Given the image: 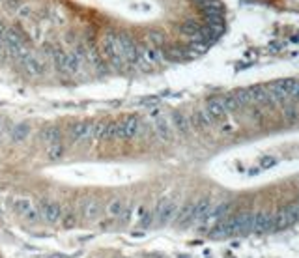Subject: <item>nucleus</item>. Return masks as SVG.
Segmentation results:
<instances>
[{
    "mask_svg": "<svg viewBox=\"0 0 299 258\" xmlns=\"http://www.w3.org/2000/svg\"><path fill=\"white\" fill-rule=\"evenodd\" d=\"M47 155L54 159V161H58V159H62L65 155V148L60 144V142H54V144H49V150H47Z\"/></svg>",
    "mask_w": 299,
    "mask_h": 258,
    "instance_id": "obj_28",
    "label": "nucleus"
},
{
    "mask_svg": "<svg viewBox=\"0 0 299 258\" xmlns=\"http://www.w3.org/2000/svg\"><path fill=\"white\" fill-rule=\"evenodd\" d=\"M94 124H96V122H77V124H73V126H71V137H73V140L92 139Z\"/></svg>",
    "mask_w": 299,
    "mask_h": 258,
    "instance_id": "obj_9",
    "label": "nucleus"
},
{
    "mask_svg": "<svg viewBox=\"0 0 299 258\" xmlns=\"http://www.w3.org/2000/svg\"><path fill=\"white\" fill-rule=\"evenodd\" d=\"M0 128H2V120H0Z\"/></svg>",
    "mask_w": 299,
    "mask_h": 258,
    "instance_id": "obj_36",
    "label": "nucleus"
},
{
    "mask_svg": "<svg viewBox=\"0 0 299 258\" xmlns=\"http://www.w3.org/2000/svg\"><path fill=\"white\" fill-rule=\"evenodd\" d=\"M163 54H165V60H174V62H180L183 58L191 56L189 47H180V45H172V47H163Z\"/></svg>",
    "mask_w": 299,
    "mask_h": 258,
    "instance_id": "obj_13",
    "label": "nucleus"
},
{
    "mask_svg": "<svg viewBox=\"0 0 299 258\" xmlns=\"http://www.w3.org/2000/svg\"><path fill=\"white\" fill-rule=\"evenodd\" d=\"M151 219H153V214L151 212H146V214L142 215V219H140V226L142 228H148L151 225Z\"/></svg>",
    "mask_w": 299,
    "mask_h": 258,
    "instance_id": "obj_33",
    "label": "nucleus"
},
{
    "mask_svg": "<svg viewBox=\"0 0 299 258\" xmlns=\"http://www.w3.org/2000/svg\"><path fill=\"white\" fill-rule=\"evenodd\" d=\"M192 208H194V202H189L187 206H183L182 210L176 214V221L180 225H191V215H192Z\"/></svg>",
    "mask_w": 299,
    "mask_h": 258,
    "instance_id": "obj_23",
    "label": "nucleus"
},
{
    "mask_svg": "<svg viewBox=\"0 0 299 258\" xmlns=\"http://www.w3.org/2000/svg\"><path fill=\"white\" fill-rule=\"evenodd\" d=\"M298 221H299V202H294L292 206L280 210L275 215V228L282 230V228H288V226H292Z\"/></svg>",
    "mask_w": 299,
    "mask_h": 258,
    "instance_id": "obj_4",
    "label": "nucleus"
},
{
    "mask_svg": "<svg viewBox=\"0 0 299 258\" xmlns=\"http://www.w3.org/2000/svg\"><path fill=\"white\" fill-rule=\"evenodd\" d=\"M165 34L159 32V30H150L148 32V43L150 47H159V49H163L165 47Z\"/></svg>",
    "mask_w": 299,
    "mask_h": 258,
    "instance_id": "obj_26",
    "label": "nucleus"
},
{
    "mask_svg": "<svg viewBox=\"0 0 299 258\" xmlns=\"http://www.w3.org/2000/svg\"><path fill=\"white\" fill-rule=\"evenodd\" d=\"M228 210H230V202H223V204L215 206V208H210L208 215L204 217L202 225L206 228H214L219 221H223V217L228 214Z\"/></svg>",
    "mask_w": 299,
    "mask_h": 258,
    "instance_id": "obj_8",
    "label": "nucleus"
},
{
    "mask_svg": "<svg viewBox=\"0 0 299 258\" xmlns=\"http://www.w3.org/2000/svg\"><path fill=\"white\" fill-rule=\"evenodd\" d=\"M221 101H223V107L226 112H232V110H235V108H239V105H237V101H235V97L232 96V94L223 96L221 97Z\"/></svg>",
    "mask_w": 299,
    "mask_h": 258,
    "instance_id": "obj_29",
    "label": "nucleus"
},
{
    "mask_svg": "<svg viewBox=\"0 0 299 258\" xmlns=\"http://www.w3.org/2000/svg\"><path fill=\"white\" fill-rule=\"evenodd\" d=\"M103 139L105 140H118L122 139V124L120 122H108L105 133H103Z\"/></svg>",
    "mask_w": 299,
    "mask_h": 258,
    "instance_id": "obj_21",
    "label": "nucleus"
},
{
    "mask_svg": "<svg viewBox=\"0 0 299 258\" xmlns=\"http://www.w3.org/2000/svg\"><path fill=\"white\" fill-rule=\"evenodd\" d=\"M120 124H122V139L131 140L139 135V129H140L139 118L129 116V118H126L124 122H120Z\"/></svg>",
    "mask_w": 299,
    "mask_h": 258,
    "instance_id": "obj_12",
    "label": "nucleus"
},
{
    "mask_svg": "<svg viewBox=\"0 0 299 258\" xmlns=\"http://www.w3.org/2000/svg\"><path fill=\"white\" fill-rule=\"evenodd\" d=\"M101 214V204L97 202L96 198H85L81 204V215L86 221H94Z\"/></svg>",
    "mask_w": 299,
    "mask_h": 258,
    "instance_id": "obj_10",
    "label": "nucleus"
},
{
    "mask_svg": "<svg viewBox=\"0 0 299 258\" xmlns=\"http://www.w3.org/2000/svg\"><path fill=\"white\" fill-rule=\"evenodd\" d=\"M28 133H30V128L26 126V124H17L13 131H11V140H15V142H21L28 137Z\"/></svg>",
    "mask_w": 299,
    "mask_h": 258,
    "instance_id": "obj_25",
    "label": "nucleus"
},
{
    "mask_svg": "<svg viewBox=\"0 0 299 258\" xmlns=\"http://www.w3.org/2000/svg\"><path fill=\"white\" fill-rule=\"evenodd\" d=\"M172 124H174V129L180 133V135H189V131H191V122L189 118L180 112V110H174L172 112Z\"/></svg>",
    "mask_w": 299,
    "mask_h": 258,
    "instance_id": "obj_15",
    "label": "nucleus"
},
{
    "mask_svg": "<svg viewBox=\"0 0 299 258\" xmlns=\"http://www.w3.org/2000/svg\"><path fill=\"white\" fill-rule=\"evenodd\" d=\"M40 210H36V208H30V210H28V212H26V214L22 215V217H24V219H26V221H30V223H38V221H40Z\"/></svg>",
    "mask_w": 299,
    "mask_h": 258,
    "instance_id": "obj_30",
    "label": "nucleus"
},
{
    "mask_svg": "<svg viewBox=\"0 0 299 258\" xmlns=\"http://www.w3.org/2000/svg\"><path fill=\"white\" fill-rule=\"evenodd\" d=\"M105 128H107V124H94V133H92V137L94 139H103V133H105Z\"/></svg>",
    "mask_w": 299,
    "mask_h": 258,
    "instance_id": "obj_32",
    "label": "nucleus"
},
{
    "mask_svg": "<svg viewBox=\"0 0 299 258\" xmlns=\"http://www.w3.org/2000/svg\"><path fill=\"white\" fill-rule=\"evenodd\" d=\"M122 258H129V257H122Z\"/></svg>",
    "mask_w": 299,
    "mask_h": 258,
    "instance_id": "obj_37",
    "label": "nucleus"
},
{
    "mask_svg": "<svg viewBox=\"0 0 299 258\" xmlns=\"http://www.w3.org/2000/svg\"><path fill=\"white\" fill-rule=\"evenodd\" d=\"M262 165H264V167H269V165H275V159H273V157H266V159L262 161Z\"/></svg>",
    "mask_w": 299,
    "mask_h": 258,
    "instance_id": "obj_35",
    "label": "nucleus"
},
{
    "mask_svg": "<svg viewBox=\"0 0 299 258\" xmlns=\"http://www.w3.org/2000/svg\"><path fill=\"white\" fill-rule=\"evenodd\" d=\"M21 64L24 73H28L30 77H40L45 73V62H42V58H38L32 53H28L24 58H21Z\"/></svg>",
    "mask_w": 299,
    "mask_h": 258,
    "instance_id": "obj_6",
    "label": "nucleus"
},
{
    "mask_svg": "<svg viewBox=\"0 0 299 258\" xmlns=\"http://www.w3.org/2000/svg\"><path fill=\"white\" fill-rule=\"evenodd\" d=\"M210 208H212V200L206 196V198H200V200H196L194 202V208H192V215H191V225L192 223H202L204 217L208 215L210 212Z\"/></svg>",
    "mask_w": 299,
    "mask_h": 258,
    "instance_id": "obj_11",
    "label": "nucleus"
},
{
    "mask_svg": "<svg viewBox=\"0 0 299 258\" xmlns=\"http://www.w3.org/2000/svg\"><path fill=\"white\" fill-rule=\"evenodd\" d=\"M176 214H178V204H176L174 200L165 198V200H161L159 204H157L155 221H157V225L159 226H165V225H169L172 219L176 217Z\"/></svg>",
    "mask_w": 299,
    "mask_h": 258,
    "instance_id": "obj_3",
    "label": "nucleus"
},
{
    "mask_svg": "<svg viewBox=\"0 0 299 258\" xmlns=\"http://www.w3.org/2000/svg\"><path fill=\"white\" fill-rule=\"evenodd\" d=\"M118 34V43H120V51H122V58L124 62L129 65L137 64V56H139V47L135 40L126 32H116Z\"/></svg>",
    "mask_w": 299,
    "mask_h": 258,
    "instance_id": "obj_2",
    "label": "nucleus"
},
{
    "mask_svg": "<svg viewBox=\"0 0 299 258\" xmlns=\"http://www.w3.org/2000/svg\"><path fill=\"white\" fill-rule=\"evenodd\" d=\"M232 96L235 97V101H237V105H239V107H243V105H249V103H253L251 88H245V90H235Z\"/></svg>",
    "mask_w": 299,
    "mask_h": 258,
    "instance_id": "obj_27",
    "label": "nucleus"
},
{
    "mask_svg": "<svg viewBox=\"0 0 299 258\" xmlns=\"http://www.w3.org/2000/svg\"><path fill=\"white\" fill-rule=\"evenodd\" d=\"M124 210H126V202H124V198H114V200L108 202L107 215L108 217H112V219H120L122 214H124Z\"/></svg>",
    "mask_w": 299,
    "mask_h": 258,
    "instance_id": "obj_19",
    "label": "nucleus"
},
{
    "mask_svg": "<svg viewBox=\"0 0 299 258\" xmlns=\"http://www.w3.org/2000/svg\"><path fill=\"white\" fill-rule=\"evenodd\" d=\"M200 24L196 21H187L182 24V28H180V32L185 36V38H189V40H200Z\"/></svg>",
    "mask_w": 299,
    "mask_h": 258,
    "instance_id": "obj_17",
    "label": "nucleus"
},
{
    "mask_svg": "<svg viewBox=\"0 0 299 258\" xmlns=\"http://www.w3.org/2000/svg\"><path fill=\"white\" fill-rule=\"evenodd\" d=\"M251 96H253V103L269 101V88H266V86H255V88H251Z\"/></svg>",
    "mask_w": 299,
    "mask_h": 258,
    "instance_id": "obj_24",
    "label": "nucleus"
},
{
    "mask_svg": "<svg viewBox=\"0 0 299 258\" xmlns=\"http://www.w3.org/2000/svg\"><path fill=\"white\" fill-rule=\"evenodd\" d=\"M75 225H77V215L73 212H67L64 215V226L65 228H73Z\"/></svg>",
    "mask_w": 299,
    "mask_h": 258,
    "instance_id": "obj_31",
    "label": "nucleus"
},
{
    "mask_svg": "<svg viewBox=\"0 0 299 258\" xmlns=\"http://www.w3.org/2000/svg\"><path fill=\"white\" fill-rule=\"evenodd\" d=\"M214 122H215V120L208 114V110H206V108L196 110V112H194V116H192V120H191V124H194L196 128H210Z\"/></svg>",
    "mask_w": 299,
    "mask_h": 258,
    "instance_id": "obj_18",
    "label": "nucleus"
},
{
    "mask_svg": "<svg viewBox=\"0 0 299 258\" xmlns=\"http://www.w3.org/2000/svg\"><path fill=\"white\" fill-rule=\"evenodd\" d=\"M40 214L43 215V219L47 221V223H58L60 219H62V208L60 204H56L53 200H42L40 202Z\"/></svg>",
    "mask_w": 299,
    "mask_h": 258,
    "instance_id": "obj_7",
    "label": "nucleus"
},
{
    "mask_svg": "<svg viewBox=\"0 0 299 258\" xmlns=\"http://www.w3.org/2000/svg\"><path fill=\"white\" fill-rule=\"evenodd\" d=\"M153 128H155V133H157V137L161 140H165V142H171L172 137H174V131H172V126L171 122L167 118H157L153 122Z\"/></svg>",
    "mask_w": 299,
    "mask_h": 258,
    "instance_id": "obj_14",
    "label": "nucleus"
},
{
    "mask_svg": "<svg viewBox=\"0 0 299 258\" xmlns=\"http://www.w3.org/2000/svg\"><path fill=\"white\" fill-rule=\"evenodd\" d=\"M11 208H13V212H17V214L24 215L30 208H34L32 200L30 198H24V196H15L13 200H11Z\"/></svg>",
    "mask_w": 299,
    "mask_h": 258,
    "instance_id": "obj_20",
    "label": "nucleus"
},
{
    "mask_svg": "<svg viewBox=\"0 0 299 258\" xmlns=\"http://www.w3.org/2000/svg\"><path fill=\"white\" fill-rule=\"evenodd\" d=\"M275 228V215L269 212H258L253 214V225H251V232H267Z\"/></svg>",
    "mask_w": 299,
    "mask_h": 258,
    "instance_id": "obj_5",
    "label": "nucleus"
},
{
    "mask_svg": "<svg viewBox=\"0 0 299 258\" xmlns=\"http://www.w3.org/2000/svg\"><path fill=\"white\" fill-rule=\"evenodd\" d=\"M101 54L107 60L108 67L114 69H122L124 67V58H122V51H120V43H118L116 32H105L101 38Z\"/></svg>",
    "mask_w": 299,
    "mask_h": 258,
    "instance_id": "obj_1",
    "label": "nucleus"
},
{
    "mask_svg": "<svg viewBox=\"0 0 299 258\" xmlns=\"http://www.w3.org/2000/svg\"><path fill=\"white\" fill-rule=\"evenodd\" d=\"M62 135H60V129L54 128V126H49V128L43 129L42 133V140L49 146V144H54V142H60Z\"/></svg>",
    "mask_w": 299,
    "mask_h": 258,
    "instance_id": "obj_22",
    "label": "nucleus"
},
{
    "mask_svg": "<svg viewBox=\"0 0 299 258\" xmlns=\"http://www.w3.org/2000/svg\"><path fill=\"white\" fill-rule=\"evenodd\" d=\"M204 108L208 110V114H210L214 120L223 118L224 114H226V110H224V107H223L221 97H214V99H210V101H208V105H206Z\"/></svg>",
    "mask_w": 299,
    "mask_h": 258,
    "instance_id": "obj_16",
    "label": "nucleus"
},
{
    "mask_svg": "<svg viewBox=\"0 0 299 258\" xmlns=\"http://www.w3.org/2000/svg\"><path fill=\"white\" fill-rule=\"evenodd\" d=\"M17 6H19V0H8V8L10 10H15Z\"/></svg>",
    "mask_w": 299,
    "mask_h": 258,
    "instance_id": "obj_34",
    "label": "nucleus"
}]
</instances>
